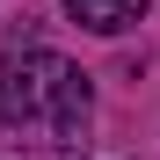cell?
Returning <instances> with one entry per match:
<instances>
[{
    "instance_id": "cell-2",
    "label": "cell",
    "mask_w": 160,
    "mask_h": 160,
    "mask_svg": "<svg viewBox=\"0 0 160 160\" xmlns=\"http://www.w3.org/2000/svg\"><path fill=\"white\" fill-rule=\"evenodd\" d=\"M66 15L95 37H124V29L146 22V0H66Z\"/></svg>"
},
{
    "instance_id": "cell-1",
    "label": "cell",
    "mask_w": 160,
    "mask_h": 160,
    "mask_svg": "<svg viewBox=\"0 0 160 160\" xmlns=\"http://www.w3.org/2000/svg\"><path fill=\"white\" fill-rule=\"evenodd\" d=\"M88 73L58 51H8L0 58V124L8 131H44V146H66L88 131Z\"/></svg>"
}]
</instances>
